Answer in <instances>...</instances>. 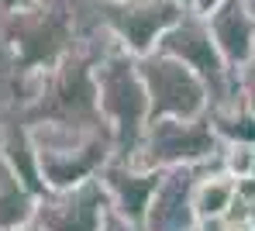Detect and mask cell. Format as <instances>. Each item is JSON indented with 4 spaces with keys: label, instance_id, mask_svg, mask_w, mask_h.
Wrapping results in <instances>:
<instances>
[{
    "label": "cell",
    "instance_id": "6da1fadb",
    "mask_svg": "<svg viewBox=\"0 0 255 231\" xmlns=\"http://www.w3.org/2000/svg\"><path fill=\"white\" fill-rule=\"evenodd\" d=\"M93 83H97V114L111 131L114 159H134L148 128V93L138 76V59L107 42L93 66Z\"/></svg>",
    "mask_w": 255,
    "mask_h": 231
},
{
    "label": "cell",
    "instance_id": "7a4b0ae2",
    "mask_svg": "<svg viewBox=\"0 0 255 231\" xmlns=\"http://www.w3.org/2000/svg\"><path fill=\"white\" fill-rule=\"evenodd\" d=\"M38 155L45 190H69L90 183L114 159V141L104 124H59L24 121Z\"/></svg>",
    "mask_w": 255,
    "mask_h": 231
},
{
    "label": "cell",
    "instance_id": "3957f363",
    "mask_svg": "<svg viewBox=\"0 0 255 231\" xmlns=\"http://www.w3.org/2000/svg\"><path fill=\"white\" fill-rule=\"evenodd\" d=\"M186 14L179 0H83L80 35L100 31L114 45L141 59L159 48V38Z\"/></svg>",
    "mask_w": 255,
    "mask_h": 231
},
{
    "label": "cell",
    "instance_id": "277c9868",
    "mask_svg": "<svg viewBox=\"0 0 255 231\" xmlns=\"http://www.w3.org/2000/svg\"><path fill=\"white\" fill-rule=\"evenodd\" d=\"M155 52H162V55H169L176 62H183L186 69H193V73L204 80L207 93H211V107H221V104L242 97L245 80L235 76L231 66L224 62V55L217 52L214 35H211V28H207L204 17H197V14L186 10L169 31L159 38V48H155Z\"/></svg>",
    "mask_w": 255,
    "mask_h": 231
},
{
    "label": "cell",
    "instance_id": "5b68a950",
    "mask_svg": "<svg viewBox=\"0 0 255 231\" xmlns=\"http://www.w3.org/2000/svg\"><path fill=\"white\" fill-rule=\"evenodd\" d=\"M138 76L148 93V124L152 121H200L211 111V93L204 80L162 52L138 59Z\"/></svg>",
    "mask_w": 255,
    "mask_h": 231
},
{
    "label": "cell",
    "instance_id": "8992f818",
    "mask_svg": "<svg viewBox=\"0 0 255 231\" xmlns=\"http://www.w3.org/2000/svg\"><path fill=\"white\" fill-rule=\"evenodd\" d=\"M217 159H221V141L211 128V117H200V121H152L131 162L166 173L176 166L200 169Z\"/></svg>",
    "mask_w": 255,
    "mask_h": 231
},
{
    "label": "cell",
    "instance_id": "52a82bcc",
    "mask_svg": "<svg viewBox=\"0 0 255 231\" xmlns=\"http://www.w3.org/2000/svg\"><path fill=\"white\" fill-rule=\"evenodd\" d=\"M111 218L100 176L69 190H45L38 197L35 225L38 231H100Z\"/></svg>",
    "mask_w": 255,
    "mask_h": 231
},
{
    "label": "cell",
    "instance_id": "ba28073f",
    "mask_svg": "<svg viewBox=\"0 0 255 231\" xmlns=\"http://www.w3.org/2000/svg\"><path fill=\"white\" fill-rule=\"evenodd\" d=\"M159 180L162 173L159 169H145L131 159H111L100 173V186L107 193V204H111V214L125 218L128 225L141 231V221H145V211L159 190Z\"/></svg>",
    "mask_w": 255,
    "mask_h": 231
},
{
    "label": "cell",
    "instance_id": "9c48e42d",
    "mask_svg": "<svg viewBox=\"0 0 255 231\" xmlns=\"http://www.w3.org/2000/svg\"><path fill=\"white\" fill-rule=\"evenodd\" d=\"M200 169L193 166H176L166 169L159 190L145 211V221L141 231H193L197 221V211H193V186H197Z\"/></svg>",
    "mask_w": 255,
    "mask_h": 231
},
{
    "label": "cell",
    "instance_id": "30bf717a",
    "mask_svg": "<svg viewBox=\"0 0 255 231\" xmlns=\"http://www.w3.org/2000/svg\"><path fill=\"white\" fill-rule=\"evenodd\" d=\"M214 35V45L224 55L235 76L245 80V69L255 52V10L249 0H224L211 17H204Z\"/></svg>",
    "mask_w": 255,
    "mask_h": 231
},
{
    "label": "cell",
    "instance_id": "8fae6325",
    "mask_svg": "<svg viewBox=\"0 0 255 231\" xmlns=\"http://www.w3.org/2000/svg\"><path fill=\"white\" fill-rule=\"evenodd\" d=\"M235 197H238V183L221 169V159L200 166V176H197V186H193V211H197L200 225L228 218Z\"/></svg>",
    "mask_w": 255,
    "mask_h": 231
},
{
    "label": "cell",
    "instance_id": "7c38bea8",
    "mask_svg": "<svg viewBox=\"0 0 255 231\" xmlns=\"http://www.w3.org/2000/svg\"><path fill=\"white\" fill-rule=\"evenodd\" d=\"M38 197L0 162V231H28L35 225Z\"/></svg>",
    "mask_w": 255,
    "mask_h": 231
},
{
    "label": "cell",
    "instance_id": "4fadbf2b",
    "mask_svg": "<svg viewBox=\"0 0 255 231\" xmlns=\"http://www.w3.org/2000/svg\"><path fill=\"white\" fill-rule=\"evenodd\" d=\"M207 117H211V128L221 145H255V114L245 107L242 97H235L221 107H211Z\"/></svg>",
    "mask_w": 255,
    "mask_h": 231
},
{
    "label": "cell",
    "instance_id": "5bb4252c",
    "mask_svg": "<svg viewBox=\"0 0 255 231\" xmlns=\"http://www.w3.org/2000/svg\"><path fill=\"white\" fill-rule=\"evenodd\" d=\"M221 169L235 183L252 180V145H221Z\"/></svg>",
    "mask_w": 255,
    "mask_h": 231
},
{
    "label": "cell",
    "instance_id": "9a60e30c",
    "mask_svg": "<svg viewBox=\"0 0 255 231\" xmlns=\"http://www.w3.org/2000/svg\"><path fill=\"white\" fill-rule=\"evenodd\" d=\"M221 3H224V0H190V7H186V10H190V14H197V17H211Z\"/></svg>",
    "mask_w": 255,
    "mask_h": 231
},
{
    "label": "cell",
    "instance_id": "2e32d148",
    "mask_svg": "<svg viewBox=\"0 0 255 231\" xmlns=\"http://www.w3.org/2000/svg\"><path fill=\"white\" fill-rule=\"evenodd\" d=\"M100 231H138V228H134V225H128L125 218H118V214H111V218H107V225H104Z\"/></svg>",
    "mask_w": 255,
    "mask_h": 231
},
{
    "label": "cell",
    "instance_id": "e0dca14e",
    "mask_svg": "<svg viewBox=\"0 0 255 231\" xmlns=\"http://www.w3.org/2000/svg\"><path fill=\"white\" fill-rule=\"evenodd\" d=\"M242 100H245V107L255 114V83H245V90H242Z\"/></svg>",
    "mask_w": 255,
    "mask_h": 231
},
{
    "label": "cell",
    "instance_id": "ac0fdd59",
    "mask_svg": "<svg viewBox=\"0 0 255 231\" xmlns=\"http://www.w3.org/2000/svg\"><path fill=\"white\" fill-rule=\"evenodd\" d=\"M245 83H255V52H252V62H249V69H245Z\"/></svg>",
    "mask_w": 255,
    "mask_h": 231
},
{
    "label": "cell",
    "instance_id": "d6986e66",
    "mask_svg": "<svg viewBox=\"0 0 255 231\" xmlns=\"http://www.w3.org/2000/svg\"><path fill=\"white\" fill-rule=\"evenodd\" d=\"M14 111H17V107H14ZM14 111H0V128H3V121H7V117H10Z\"/></svg>",
    "mask_w": 255,
    "mask_h": 231
},
{
    "label": "cell",
    "instance_id": "ffe728a7",
    "mask_svg": "<svg viewBox=\"0 0 255 231\" xmlns=\"http://www.w3.org/2000/svg\"><path fill=\"white\" fill-rule=\"evenodd\" d=\"M252 180H255V145H252Z\"/></svg>",
    "mask_w": 255,
    "mask_h": 231
},
{
    "label": "cell",
    "instance_id": "44dd1931",
    "mask_svg": "<svg viewBox=\"0 0 255 231\" xmlns=\"http://www.w3.org/2000/svg\"><path fill=\"white\" fill-rule=\"evenodd\" d=\"M179 3H183V7H190V0H179Z\"/></svg>",
    "mask_w": 255,
    "mask_h": 231
},
{
    "label": "cell",
    "instance_id": "7402d4cb",
    "mask_svg": "<svg viewBox=\"0 0 255 231\" xmlns=\"http://www.w3.org/2000/svg\"><path fill=\"white\" fill-rule=\"evenodd\" d=\"M193 231H204V228H200V225H197V228H193Z\"/></svg>",
    "mask_w": 255,
    "mask_h": 231
},
{
    "label": "cell",
    "instance_id": "603a6c76",
    "mask_svg": "<svg viewBox=\"0 0 255 231\" xmlns=\"http://www.w3.org/2000/svg\"><path fill=\"white\" fill-rule=\"evenodd\" d=\"M249 3H252V10H255V0H249Z\"/></svg>",
    "mask_w": 255,
    "mask_h": 231
},
{
    "label": "cell",
    "instance_id": "cb8c5ba5",
    "mask_svg": "<svg viewBox=\"0 0 255 231\" xmlns=\"http://www.w3.org/2000/svg\"><path fill=\"white\" fill-rule=\"evenodd\" d=\"M28 231H38V228H28Z\"/></svg>",
    "mask_w": 255,
    "mask_h": 231
}]
</instances>
